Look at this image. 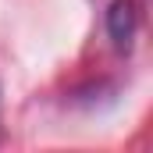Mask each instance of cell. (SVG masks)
<instances>
[{
  "instance_id": "obj_1",
  "label": "cell",
  "mask_w": 153,
  "mask_h": 153,
  "mask_svg": "<svg viewBox=\"0 0 153 153\" xmlns=\"http://www.w3.org/2000/svg\"><path fill=\"white\" fill-rule=\"evenodd\" d=\"M139 29V14H135V4L132 0H114L111 11H107V36L117 50H128L132 39Z\"/></svg>"
}]
</instances>
